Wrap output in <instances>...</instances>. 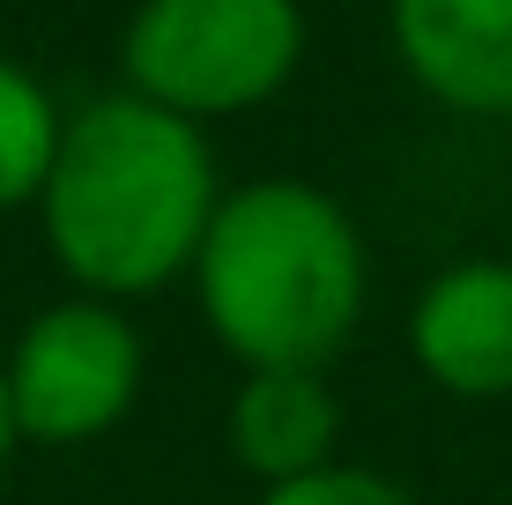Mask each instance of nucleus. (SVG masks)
Wrapping results in <instances>:
<instances>
[{"label": "nucleus", "mask_w": 512, "mask_h": 505, "mask_svg": "<svg viewBox=\"0 0 512 505\" xmlns=\"http://www.w3.org/2000/svg\"><path fill=\"white\" fill-rule=\"evenodd\" d=\"M216 208L223 194L208 134L134 90H112L67 119L38 194L52 260L104 305L149 298L193 268Z\"/></svg>", "instance_id": "nucleus-1"}, {"label": "nucleus", "mask_w": 512, "mask_h": 505, "mask_svg": "<svg viewBox=\"0 0 512 505\" xmlns=\"http://www.w3.org/2000/svg\"><path fill=\"white\" fill-rule=\"evenodd\" d=\"M193 283L245 372H320L364 312V238L320 186L253 179L223 194Z\"/></svg>", "instance_id": "nucleus-2"}, {"label": "nucleus", "mask_w": 512, "mask_h": 505, "mask_svg": "<svg viewBox=\"0 0 512 505\" xmlns=\"http://www.w3.org/2000/svg\"><path fill=\"white\" fill-rule=\"evenodd\" d=\"M305 60L297 0H141L119 38L127 90L179 119H231L268 104Z\"/></svg>", "instance_id": "nucleus-3"}, {"label": "nucleus", "mask_w": 512, "mask_h": 505, "mask_svg": "<svg viewBox=\"0 0 512 505\" xmlns=\"http://www.w3.org/2000/svg\"><path fill=\"white\" fill-rule=\"evenodd\" d=\"M0 372H8V402H15V431L23 439L82 446L134 409L141 342L119 320V305L67 298L23 327V342H15V357Z\"/></svg>", "instance_id": "nucleus-4"}, {"label": "nucleus", "mask_w": 512, "mask_h": 505, "mask_svg": "<svg viewBox=\"0 0 512 505\" xmlns=\"http://www.w3.org/2000/svg\"><path fill=\"white\" fill-rule=\"evenodd\" d=\"M416 364L461 402L512 394V260H453L409 312Z\"/></svg>", "instance_id": "nucleus-5"}, {"label": "nucleus", "mask_w": 512, "mask_h": 505, "mask_svg": "<svg viewBox=\"0 0 512 505\" xmlns=\"http://www.w3.org/2000/svg\"><path fill=\"white\" fill-rule=\"evenodd\" d=\"M394 52L438 104L512 119V0H394Z\"/></svg>", "instance_id": "nucleus-6"}, {"label": "nucleus", "mask_w": 512, "mask_h": 505, "mask_svg": "<svg viewBox=\"0 0 512 505\" xmlns=\"http://www.w3.org/2000/svg\"><path fill=\"white\" fill-rule=\"evenodd\" d=\"M334 439H342V416L320 372H245L231 402V446L268 491L334 468Z\"/></svg>", "instance_id": "nucleus-7"}, {"label": "nucleus", "mask_w": 512, "mask_h": 505, "mask_svg": "<svg viewBox=\"0 0 512 505\" xmlns=\"http://www.w3.org/2000/svg\"><path fill=\"white\" fill-rule=\"evenodd\" d=\"M60 134H67V119L52 104V90L30 67L0 60V208H23L45 194Z\"/></svg>", "instance_id": "nucleus-8"}, {"label": "nucleus", "mask_w": 512, "mask_h": 505, "mask_svg": "<svg viewBox=\"0 0 512 505\" xmlns=\"http://www.w3.org/2000/svg\"><path fill=\"white\" fill-rule=\"evenodd\" d=\"M260 505H416L401 483L372 476V468H320V476H297V483H275Z\"/></svg>", "instance_id": "nucleus-9"}, {"label": "nucleus", "mask_w": 512, "mask_h": 505, "mask_svg": "<svg viewBox=\"0 0 512 505\" xmlns=\"http://www.w3.org/2000/svg\"><path fill=\"white\" fill-rule=\"evenodd\" d=\"M15 446V402H8V372H0V461H8Z\"/></svg>", "instance_id": "nucleus-10"}]
</instances>
